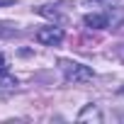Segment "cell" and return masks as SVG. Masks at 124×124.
Wrapping results in <instances>:
<instances>
[{
  "label": "cell",
  "mask_w": 124,
  "mask_h": 124,
  "mask_svg": "<svg viewBox=\"0 0 124 124\" xmlns=\"http://www.w3.org/2000/svg\"><path fill=\"white\" fill-rule=\"evenodd\" d=\"M37 41L44 44V46H58L63 41V29L58 24H49V27H41L37 32Z\"/></svg>",
  "instance_id": "obj_2"
},
{
  "label": "cell",
  "mask_w": 124,
  "mask_h": 124,
  "mask_svg": "<svg viewBox=\"0 0 124 124\" xmlns=\"http://www.w3.org/2000/svg\"><path fill=\"white\" fill-rule=\"evenodd\" d=\"M105 114L100 112L97 105H85L80 112H78V122H102Z\"/></svg>",
  "instance_id": "obj_4"
},
{
  "label": "cell",
  "mask_w": 124,
  "mask_h": 124,
  "mask_svg": "<svg viewBox=\"0 0 124 124\" xmlns=\"http://www.w3.org/2000/svg\"><path fill=\"white\" fill-rule=\"evenodd\" d=\"M5 76H10V66H8V58L0 54V78H5Z\"/></svg>",
  "instance_id": "obj_5"
},
{
  "label": "cell",
  "mask_w": 124,
  "mask_h": 124,
  "mask_svg": "<svg viewBox=\"0 0 124 124\" xmlns=\"http://www.w3.org/2000/svg\"><path fill=\"white\" fill-rule=\"evenodd\" d=\"M85 24H88L90 29H107V27H109V15H107V12L85 15Z\"/></svg>",
  "instance_id": "obj_3"
},
{
  "label": "cell",
  "mask_w": 124,
  "mask_h": 124,
  "mask_svg": "<svg viewBox=\"0 0 124 124\" xmlns=\"http://www.w3.org/2000/svg\"><path fill=\"white\" fill-rule=\"evenodd\" d=\"M8 5H15V0H0V8H8Z\"/></svg>",
  "instance_id": "obj_7"
},
{
  "label": "cell",
  "mask_w": 124,
  "mask_h": 124,
  "mask_svg": "<svg viewBox=\"0 0 124 124\" xmlns=\"http://www.w3.org/2000/svg\"><path fill=\"white\" fill-rule=\"evenodd\" d=\"M93 3H97V5H102V3H105V5H109V8H112V3H117V0H85V5H93Z\"/></svg>",
  "instance_id": "obj_6"
},
{
  "label": "cell",
  "mask_w": 124,
  "mask_h": 124,
  "mask_svg": "<svg viewBox=\"0 0 124 124\" xmlns=\"http://www.w3.org/2000/svg\"><path fill=\"white\" fill-rule=\"evenodd\" d=\"M58 68L63 71V76H66V80H71V83H88V80H93V71L88 68V66H83V63H78V61H58Z\"/></svg>",
  "instance_id": "obj_1"
}]
</instances>
